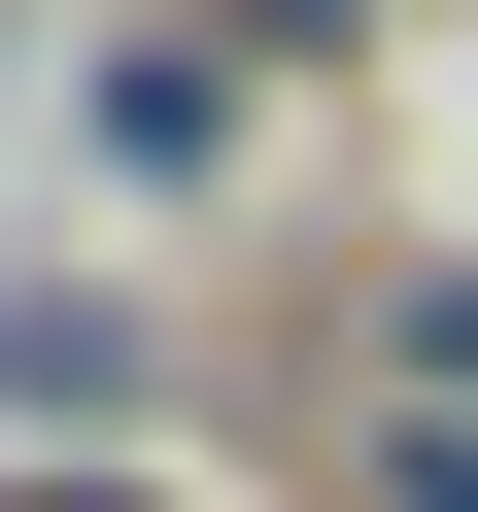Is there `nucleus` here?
Listing matches in <instances>:
<instances>
[{"mask_svg": "<svg viewBox=\"0 0 478 512\" xmlns=\"http://www.w3.org/2000/svg\"><path fill=\"white\" fill-rule=\"evenodd\" d=\"M376 478H410V512H478V410H410V444H376Z\"/></svg>", "mask_w": 478, "mask_h": 512, "instance_id": "1", "label": "nucleus"}]
</instances>
